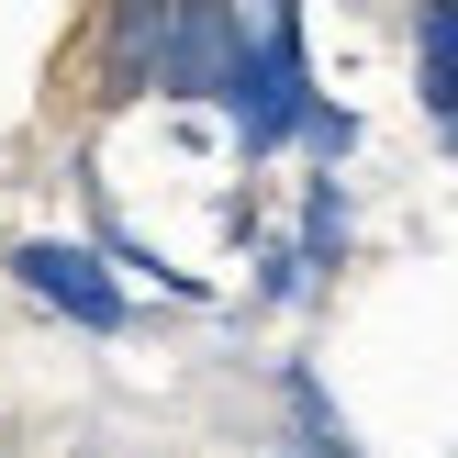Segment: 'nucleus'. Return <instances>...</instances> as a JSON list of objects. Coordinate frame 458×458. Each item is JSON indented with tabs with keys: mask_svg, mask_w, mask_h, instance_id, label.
Segmentation results:
<instances>
[{
	"mask_svg": "<svg viewBox=\"0 0 458 458\" xmlns=\"http://www.w3.org/2000/svg\"><path fill=\"white\" fill-rule=\"evenodd\" d=\"M224 123H235L246 168L280 146H302L313 123V45H302V0H224Z\"/></svg>",
	"mask_w": 458,
	"mask_h": 458,
	"instance_id": "1",
	"label": "nucleus"
},
{
	"mask_svg": "<svg viewBox=\"0 0 458 458\" xmlns=\"http://www.w3.org/2000/svg\"><path fill=\"white\" fill-rule=\"evenodd\" d=\"M12 280L34 291L45 313L89 325V335H123V325H134V302H123V268H112L101 246H79V235H22V246H12Z\"/></svg>",
	"mask_w": 458,
	"mask_h": 458,
	"instance_id": "2",
	"label": "nucleus"
},
{
	"mask_svg": "<svg viewBox=\"0 0 458 458\" xmlns=\"http://www.w3.org/2000/svg\"><path fill=\"white\" fill-rule=\"evenodd\" d=\"M157 45H168V0H101V12H89V45H79L89 101L101 112L157 101Z\"/></svg>",
	"mask_w": 458,
	"mask_h": 458,
	"instance_id": "3",
	"label": "nucleus"
},
{
	"mask_svg": "<svg viewBox=\"0 0 458 458\" xmlns=\"http://www.w3.org/2000/svg\"><path fill=\"white\" fill-rule=\"evenodd\" d=\"M224 0H168V45H157V101H224Z\"/></svg>",
	"mask_w": 458,
	"mask_h": 458,
	"instance_id": "4",
	"label": "nucleus"
},
{
	"mask_svg": "<svg viewBox=\"0 0 458 458\" xmlns=\"http://www.w3.org/2000/svg\"><path fill=\"white\" fill-rule=\"evenodd\" d=\"M414 101L425 123H458V0H414Z\"/></svg>",
	"mask_w": 458,
	"mask_h": 458,
	"instance_id": "5",
	"label": "nucleus"
},
{
	"mask_svg": "<svg viewBox=\"0 0 458 458\" xmlns=\"http://www.w3.org/2000/svg\"><path fill=\"white\" fill-rule=\"evenodd\" d=\"M291 258H302V291H325L335 268H347V191H335V168H313L302 224H291Z\"/></svg>",
	"mask_w": 458,
	"mask_h": 458,
	"instance_id": "6",
	"label": "nucleus"
},
{
	"mask_svg": "<svg viewBox=\"0 0 458 458\" xmlns=\"http://www.w3.org/2000/svg\"><path fill=\"white\" fill-rule=\"evenodd\" d=\"M280 403H291V437H302V458H358V447H347V425H335V403H325V380H313V369H291V380H280Z\"/></svg>",
	"mask_w": 458,
	"mask_h": 458,
	"instance_id": "7",
	"label": "nucleus"
},
{
	"mask_svg": "<svg viewBox=\"0 0 458 458\" xmlns=\"http://www.w3.org/2000/svg\"><path fill=\"white\" fill-rule=\"evenodd\" d=\"M447 146H458V123H447Z\"/></svg>",
	"mask_w": 458,
	"mask_h": 458,
	"instance_id": "8",
	"label": "nucleus"
}]
</instances>
